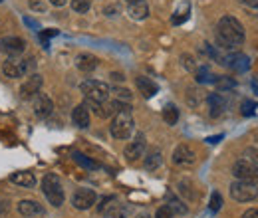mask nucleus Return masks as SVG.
Instances as JSON below:
<instances>
[{"mask_svg": "<svg viewBox=\"0 0 258 218\" xmlns=\"http://www.w3.org/2000/svg\"><path fill=\"white\" fill-rule=\"evenodd\" d=\"M50 2H52L54 6H64V4L68 2V0H50Z\"/></svg>", "mask_w": 258, "mask_h": 218, "instance_id": "obj_43", "label": "nucleus"}, {"mask_svg": "<svg viewBox=\"0 0 258 218\" xmlns=\"http://www.w3.org/2000/svg\"><path fill=\"white\" fill-rule=\"evenodd\" d=\"M244 42V28L234 16H223L217 26V44L221 48H232Z\"/></svg>", "mask_w": 258, "mask_h": 218, "instance_id": "obj_1", "label": "nucleus"}, {"mask_svg": "<svg viewBox=\"0 0 258 218\" xmlns=\"http://www.w3.org/2000/svg\"><path fill=\"white\" fill-rule=\"evenodd\" d=\"M111 78H113L115 82H121V80H123V76H121V74H111Z\"/></svg>", "mask_w": 258, "mask_h": 218, "instance_id": "obj_45", "label": "nucleus"}, {"mask_svg": "<svg viewBox=\"0 0 258 218\" xmlns=\"http://www.w3.org/2000/svg\"><path fill=\"white\" fill-rule=\"evenodd\" d=\"M54 36H58V30H46V32H40V40H42V44H44V48H48V40H50V38H54Z\"/></svg>", "mask_w": 258, "mask_h": 218, "instance_id": "obj_36", "label": "nucleus"}, {"mask_svg": "<svg viewBox=\"0 0 258 218\" xmlns=\"http://www.w3.org/2000/svg\"><path fill=\"white\" fill-rule=\"evenodd\" d=\"M18 212L22 214V216H38V214H44V208H42V204L40 202H36V200H20L18 202Z\"/></svg>", "mask_w": 258, "mask_h": 218, "instance_id": "obj_15", "label": "nucleus"}, {"mask_svg": "<svg viewBox=\"0 0 258 218\" xmlns=\"http://www.w3.org/2000/svg\"><path fill=\"white\" fill-rule=\"evenodd\" d=\"M74 161H76L80 167H84V169H90V171H96V169H99V165H97L94 159L82 155V153H74Z\"/></svg>", "mask_w": 258, "mask_h": 218, "instance_id": "obj_26", "label": "nucleus"}, {"mask_svg": "<svg viewBox=\"0 0 258 218\" xmlns=\"http://www.w3.org/2000/svg\"><path fill=\"white\" fill-rule=\"evenodd\" d=\"M145 151H147V141H145V135H137L131 143H129L127 147H125V157H127V161H137V159H141V157H145Z\"/></svg>", "mask_w": 258, "mask_h": 218, "instance_id": "obj_11", "label": "nucleus"}, {"mask_svg": "<svg viewBox=\"0 0 258 218\" xmlns=\"http://www.w3.org/2000/svg\"><path fill=\"white\" fill-rule=\"evenodd\" d=\"M109 131H111V135L115 139H121V141L129 139L131 133H133V117H131V113L129 111L115 113L113 115V121L109 125Z\"/></svg>", "mask_w": 258, "mask_h": 218, "instance_id": "obj_3", "label": "nucleus"}, {"mask_svg": "<svg viewBox=\"0 0 258 218\" xmlns=\"http://www.w3.org/2000/svg\"><path fill=\"white\" fill-rule=\"evenodd\" d=\"M163 119H165L167 125H175L179 121V109H177L175 105H167V107L163 109Z\"/></svg>", "mask_w": 258, "mask_h": 218, "instance_id": "obj_27", "label": "nucleus"}, {"mask_svg": "<svg viewBox=\"0 0 258 218\" xmlns=\"http://www.w3.org/2000/svg\"><path fill=\"white\" fill-rule=\"evenodd\" d=\"M10 181H12L14 185L24 187V188H32L34 185H36V177H34L32 173H26V171H22V173H14V175L10 177Z\"/></svg>", "mask_w": 258, "mask_h": 218, "instance_id": "obj_20", "label": "nucleus"}, {"mask_svg": "<svg viewBox=\"0 0 258 218\" xmlns=\"http://www.w3.org/2000/svg\"><path fill=\"white\" fill-rule=\"evenodd\" d=\"M240 109H242V115H246V117H248V115H252V113H254V109H256V103L246 99V101H242Z\"/></svg>", "mask_w": 258, "mask_h": 218, "instance_id": "obj_33", "label": "nucleus"}, {"mask_svg": "<svg viewBox=\"0 0 258 218\" xmlns=\"http://www.w3.org/2000/svg\"><path fill=\"white\" fill-rule=\"evenodd\" d=\"M0 48H2V52H6L8 56L16 58V56H20V54L26 50V42H24L22 38H18V36H6V38L0 40Z\"/></svg>", "mask_w": 258, "mask_h": 218, "instance_id": "obj_10", "label": "nucleus"}, {"mask_svg": "<svg viewBox=\"0 0 258 218\" xmlns=\"http://www.w3.org/2000/svg\"><path fill=\"white\" fill-rule=\"evenodd\" d=\"M72 121L76 127H80V129H86L88 125H90V111H88V107L82 103V105H78L74 111H72Z\"/></svg>", "mask_w": 258, "mask_h": 218, "instance_id": "obj_17", "label": "nucleus"}, {"mask_svg": "<svg viewBox=\"0 0 258 218\" xmlns=\"http://www.w3.org/2000/svg\"><path fill=\"white\" fill-rule=\"evenodd\" d=\"M76 67L82 71H94L97 67V58L92 54H80L76 58Z\"/></svg>", "mask_w": 258, "mask_h": 218, "instance_id": "obj_19", "label": "nucleus"}, {"mask_svg": "<svg viewBox=\"0 0 258 218\" xmlns=\"http://www.w3.org/2000/svg\"><path fill=\"white\" fill-rule=\"evenodd\" d=\"M28 6H30L32 10H36V12H44V10H46L44 2H40V0H30V2H28Z\"/></svg>", "mask_w": 258, "mask_h": 218, "instance_id": "obj_38", "label": "nucleus"}, {"mask_svg": "<svg viewBox=\"0 0 258 218\" xmlns=\"http://www.w3.org/2000/svg\"><path fill=\"white\" fill-rule=\"evenodd\" d=\"M80 90H82V94L86 95L88 101H94V103H103V101H107V97H109V88H107V84L97 82V80H86V82L80 86Z\"/></svg>", "mask_w": 258, "mask_h": 218, "instance_id": "obj_4", "label": "nucleus"}, {"mask_svg": "<svg viewBox=\"0 0 258 218\" xmlns=\"http://www.w3.org/2000/svg\"><path fill=\"white\" fill-rule=\"evenodd\" d=\"M32 67V60H20V58H10L6 60L2 65V74L10 80H16V78H22L28 74V69Z\"/></svg>", "mask_w": 258, "mask_h": 218, "instance_id": "obj_7", "label": "nucleus"}, {"mask_svg": "<svg viewBox=\"0 0 258 218\" xmlns=\"http://www.w3.org/2000/svg\"><path fill=\"white\" fill-rule=\"evenodd\" d=\"M225 63L228 67H232L234 71H246L250 67V58L244 54H234V56H228Z\"/></svg>", "mask_w": 258, "mask_h": 218, "instance_id": "obj_16", "label": "nucleus"}, {"mask_svg": "<svg viewBox=\"0 0 258 218\" xmlns=\"http://www.w3.org/2000/svg\"><path fill=\"white\" fill-rule=\"evenodd\" d=\"M42 84H44L42 76H40V74H32V76L26 78V82L22 84V88H20V97H22V99H30L32 95H38L40 94Z\"/></svg>", "mask_w": 258, "mask_h": 218, "instance_id": "obj_12", "label": "nucleus"}, {"mask_svg": "<svg viewBox=\"0 0 258 218\" xmlns=\"http://www.w3.org/2000/svg\"><path fill=\"white\" fill-rule=\"evenodd\" d=\"M0 2H2V0H0Z\"/></svg>", "mask_w": 258, "mask_h": 218, "instance_id": "obj_51", "label": "nucleus"}, {"mask_svg": "<svg viewBox=\"0 0 258 218\" xmlns=\"http://www.w3.org/2000/svg\"><path fill=\"white\" fill-rule=\"evenodd\" d=\"M230 196L236 202H250V200L258 198V187L256 185H250V183L236 181V183L230 185Z\"/></svg>", "mask_w": 258, "mask_h": 218, "instance_id": "obj_6", "label": "nucleus"}, {"mask_svg": "<svg viewBox=\"0 0 258 218\" xmlns=\"http://www.w3.org/2000/svg\"><path fill=\"white\" fill-rule=\"evenodd\" d=\"M195 76H197V82H199V84H215V76L211 74V69H209L207 65L197 67V69H195Z\"/></svg>", "mask_w": 258, "mask_h": 218, "instance_id": "obj_24", "label": "nucleus"}, {"mask_svg": "<svg viewBox=\"0 0 258 218\" xmlns=\"http://www.w3.org/2000/svg\"><path fill=\"white\" fill-rule=\"evenodd\" d=\"M135 86H137L139 94L143 95V97H153V95L157 94V86H155V84H153L149 78L139 76V78L135 80Z\"/></svg>", "mask_w": 258, "mask_h": 218, "instance_id": "obj_18", "label": "nucleus"}, {"mask_svg": "<svg viewBox=\"0 0 258 218\" xmlns=\"http://www.w3.org/2000/svg\"><path fill=\"white\" fill-rule=\"evenodd\" d=\"M90 0H72V8L76 10V12H80V14H84V12H88L90 10Z\"/></svg>", "mask_w": 258, "mask_h": 218, "instance_id": "obj_31", "label": "nucleus"}, {"mask_svg": "<svg viewBox=\"0 0 258 218\" xmlns=\"http://www.w3.org/2000/svg\"><path fill=\"white\" fill-rule=\"evenodd\" d=\"M113 12H119V6H107V8H105V14H107V16H115Z\"/></svg>", "mask_w": 258, "mask_h": 218, "instance_id": "obj_41", "label": "nucleus"}, {"mask_svg": "<svg viewBox=\"0 0 258 218\" xmlns=\"http://www.w3.org/2000/svg\"><path fill=\"white\" fill-rule=\"evenodd\" d=\"M181 62H183V65H185L187 69H191V71H193V69H197L195 58H193V56H189V54H183V56H181Z\"/></svg>", "mask_w": 258, "mask_h": 218, "instance_id": "obj_35", "label": "nucleus"}, {"mask_svg": "<svg viewBox=\"0 0 258 218\" xmlns=\"http://www.w3.org/2000/svg\"><path fill=\"white\" fill-rule=\"evenodd\" d=\"M209 208L213 210V212H219L221 208H223V196H221V192H213L211 194V202H209Z\"/></svg>", "mask_w": 258, "mask_h": 218, "instance_id": "obj_30", "label": "nucleus"}, {"mask_svg": "<svg viewBox=\"0 0 258 218\" xmlns=\"http://www.w3.org/2000/svg\"><path fill=\"white\" fill-rule=\"evenodd\" d=\"M240 2H242L244 6H248V8H252V10L258 8V0H240Z\"/></svg>", "mask_w": 258, "mask_h": 218, "instance_id": "obj_40", "label": "nucleus"}, {"mask_svg": "<svg viewBox=\"0 0 258 218\" xmlns=\"http://www.w3.org/2000/svg\"><path fill=\"white\" fill-rule=\"evenodd\" d=\"M155 218H173V210L165 204V206H161L159 210H157V214H155Z\"/></svg>", "mask_w": 258, "mask_h": 218, "instance_id": "obj_37", "label": "nucleus"}, {"mask_svg": "<svg viewBox=\"0 0 258 218\" xmlns=\"http://www.w3.org/2000/svg\"><path fill=\"white\" fill-rule=\"evenodd\" d=\"M8 208H10V204H8V200H0V214H4V212H8Z\"/></svg>", "mask_w": 258, "mask_h": 218, "instance_id": "obj_42", "label": "nucleus"}, {"mask_svg": "<svg viewBox=\"0 0 258 218\" xmlns=\"http://www.w3.org/2000/svg\"><path fill=\"white\" fill-rule=\"evenodd\" d=\"M161 161H163V157H161V151H151L149 155L145 157V169L147 171H155L159 165H161Z\"/></svg>", "mask_w": 258, "mask_h": 218, "instance_id": "obj_25", "label": "nucleus"}, {"mask_svg": "<svg viewBox=\"0 0 258 218\" xmlns=\"http://www.w3.org/2000/svg\"><path fill=\"white\" fill-rule=\"evenodd\" d=\"M232 175L242 181V183H250V185H258V167L254 163L246 161V159H240L234 163L232 167Z\"/></svg>", "mask_w": 258, "mask_h": 218, "instance_id": "obj_5", "label": "nucleus"}, {"mask_svg": "<svg viewBox=\"0 0 258 218\" xmlns=\"http://www.w3.org/2000/svg\"><path fill=\"white\" fill-rule=\"evenodd\" d=\"M254 12H256V18H258V8H254Z\"/></svg>", "mask_w": 258, "mask_h": 218, "instance_id": "obj_50", "label": "nucleus"}, {"mask_svg": "<svg viewBox=\"0 0 258 218\" xmlns=\"http://www.w3.org/2000/svg\"><path fill=\"white\" fill-rule=\"evenodd\" d=\"M207 101H209V107H211V117H219L223 113V109H225V99L219 94H213L209 95Z\"/></svg>", "mask_w": 258, "mask_h": 218, "instance_id": "obj_22", "label": "nucleus"}, {"mask_svg": "<svg viewBox=\"0 0 258 218\" xmlns=\"http://www.w3.org/2000/svg\"><path fill=\"white\" fill-rule=\"evenodd\" d=\"M207 141H209V143H219V141H221V135H219V137H209Z\"/></svg>", "mask_w": 258, "mask_h": 218, "instance_id": "obj_46", "label": "nucleus"}, {"mask_svg": "<svg viewBox=\"0 0 258 218\" xmlns=\"http://www.w3.org/2000/svg\"><path fill=\"white\" fill-rule=\"evenodd\" d=\"M115 97H117L119 101H125V103H129V101H131V92H129V90H125V88H115Z\"/></svg>", "mask_w": 258, "mask_h": 218, "instance_id": "obj_34", "label": "nucleus"}, {"mask_svg": "<svg viewBox=\"0 0 258 218\" xmlns=\"http://www.w3.org/2000/svg\"><path fill=\"white\" fill-rule=\"evenodd\" d=\"M173 212H177V214H187V206L181 202V200H177L173 194H169V204H167Z\"/></svg>", "mask_w": 258, "mask_h": 218, "instance_id": "obj_29", "label": "nucleus"}, {"mask_svg": "<svg viewBox=\"0 0 258 218\" xmlns=\"http://www.w3.org/2000/svg\"><path fill=\"white\" fill-rule=\"evenodd\" d=\"M42 190H44L48 202L54 204L56 208L64 204V188H62V183H60V179H58L56 175L48 173V175L42 179Z\"/></svg>", "mask_w": 258, "mask_h": 218, "instance_id": "obj_2", "label": "nucleus"}, {"mask_svg": "<svg viewBox=\"0 0 258 218\" xmlns=\"http://www.w3.org/2000/svg\"><path fill=\"white\" fill-rule=\"evenodd\" d=\"M195 161H197V155L189 145H179L173 153V163L179 167H191Z\"/></svg>", "mask_w": 258, "mask_h": 218, "instance_id": "obj_13", "label": "nucleus"}, {"mask_svg": "<svg viewBox=\"0 0 258 218\" xmlns=\"http://www.w3.org/2000/svg\"><path fill=\"white\" fill-rule=\"evenodd\" d=\"M26 24H28V26H32V28H36V30H38V24H36L34 20H30V18H26Z\"/></svg>", "mask_w": 258, "mask_h": 218, "instance_id": "obj_47", "label": "nucleus"}, {"mask_svg": "<svg viewBox=\"0 0 258 218\" xmlns=\"http://www.w3.org/2000/svg\"><path fill=\"white\" fill-rule=\"evenodd\" d=\"M252 90L258 94V76H256V78H252Z\"/></svg>", "mask_w": 258, "mask_h": 218, "instance_id": "obj_44", "label": "nucleus"}, {"mask_svg": "<svg viewBox=\"0 0 258 218\" xmlns=\"http://www.w3.org/2000/svg\"><path fill=\"white\" fill-rule=\"evenodd\" d=\"M244 159L250 161V163H254V165L258 167V149L256 147H248V149H244Z\"/></svg>", "mask_w": 258, "mask_h": 218, "instance_id": "obj_32", "label": "nucleus"}, {"mask_svg": "<svg viewBox=\"0 0 258 218\" xmlns=\"http://www.w3.org/2000/svg\"><path fill=\"white\" fill-rule=\"evenodd\" d=\"M189 12H191V4H189V2H183V4L177 8V12L173 14V20H171V22H173L175 26L183 24V22L189 18Z\"/></svg>", "mask_w": 258, "mask_h": 218, "instance_id": "obj_23", "label": "nucleus"}, {"mask_svg": "<svg viewBox=\"0 0 258 218\" xmlns=\"http://www.w3.org/2000/svg\"><path fill=\"white\" fill-rule=\"evenodd\" d=\"M129 16L133 20H145L149 16V6L145 4V0L135 2V4H129Z\"/></svg>", "mask_w": 258, "mask_h": 218, "instance_id": "obj_21", "label": "nucleus"}, {"mask_svg": "<svg viewBox=\"0 0 258 218\" xmlns=\"http://www.w3.org/2000/svg\"><path fill=\"white\" fill-rule=\"evenodd\" d=\"M52 111H54V103H52V99H50L46 94H38L36 103H34V113H36L38 117L46 119V117L52 115Z\"/></svg>", "mask_w": 258, "mask_h": 218, "instance_id": "obj_14", "label": "nucleus"}, {"mask_svg": "<svg viewBox=\"0 0 258 218\" xmlns=\"http://www.w3.org/2000/svg\"><path fill=\"white\" fill-rule=\"evenodd\" d=\"M96 192L92 188H78L74 192V196H72V204L78 210H88V208H92L96 204Z\"/></svg>", "mask_w": 258, "mask_h": 218, "instance_id": "obj_9", "label": "nucleus"}, {"mask_svg": "<svg viewBox=\"0 0 258 218\" xmlns=\"http://www.w3.org/2000/svg\"><path fill=\"white\" fill-rule=\"evenodd\" d=\"M215 84H217V88H219V92H228V90H234L236 88V82H234V78H219V80H215Z\"/></svg>", "mask_w": 258, "mask_h": 218, "instance_id": "obj_28", "label": "nucleus"}, {"mask_svg": "<svg viewBox=\"0 0 258 218\" xmlns=\"http://www.w3.org/2000/svg\"><path fill=\"white\" fill-rule=\"evenodd\" d=\"M99 212H103L105 218H127V208L121 202H117L115 196L103 198L99 204Z\"/></svg>", "mask_w": 258, "mask_h": 218, "instance_id": "obj_8", "label": "nucleus"}, {"mask_svg": "<svg viewBox=\"0 0 258 218\" xmlns=\"http://www.w3.org/2000/svg\"><path fill=\"white\" fill-rule=\"evenodd\" d=\"M127 4H135V2H141V0H125Z\"/></svg>", "mask_w": 258, "mask_h": 218, "instance_id": "obj_48", "label": "nucleus"}, {"mask_svg": "<svg viewBox=\"0 0 258 218\" xmlns=\"http://www.w3.org/2000/svg\"><path fill=\"white\" fill-rule=\"evenodd\" d=\"M137 218H151V216H147V214H141V216H137Z\"/></svg>", "mask_w": 258, "mask_h": 218, "instance_id": "obj_49", "label": "nucleus"}, {"mask_svg": "<svg viewBox=\"0 0 258 218\" xmlns=\"http://www.w3.org/2000/svg\"><path fill=\"white\" fill-rule=\"evenodd\" d=\"M242 218H258V208H248V210L242 214Z\"/></svg>", "mask_w": 258, "mask_h": 218, "instance_id": "obj_39", "label": "nucleus"}]
</instances>
